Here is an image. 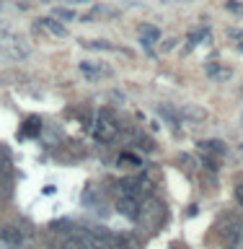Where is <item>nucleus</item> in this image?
<instances>
[{
  "instance_id": "1",
  "label": "nucleus",
  "mask_w": 243,
  "mask_h": 249,
  "mask_svg": "<svg viewBox=\"0 0 243 249\" xmlns=\"http://www.w3.org/2000/svg\"><path fill=\"white\" fill-rule=\"evenodd\" d=\"M166 202H163L161 197H155V195H150V197H145L143 202H140V213H137V221L143 229L147 231H158L163 221H166Z\"/></svg>"
},
{
  "instance_id": "2",
  "label": "nucleus",
  "mask_w": 243,
  "mask_h": 249,
  "mask_svg": "<svg viewBox=\"0 0 243 249\" xmlns=\"http://www.w3.org/2000/svg\"><path fill=\"white\" fill-rule=\"evenodd\" d=\"M91 127H93V138H96L98 143H112V140H116V135H119V120L114 117L112 109H101L96 114V122H93Z\"/></svg>"
},
{
  "instance_id": "3",
  "label": "nucleus",
  "mask_w": 243,
  "mask_h": 249,
  "mask_svg": "<svg viewBox=\"0 0 243 249\" xmlns=\"http://www.w3.org/2000/svg\"><path fill=\"white\" fill-rule=\"evenodd\" d=\"M225 244L230 249H243V221L238 218H228V226L223 229Z\"/></svg>"
},
{
  "instance_id": "4",
  "label": "nucleus",
  "mask_w": 243,
  "mask_h": 249,
  "mask_svg": "<svg viewBox=\"0 0 243 249\" xmlns=\"http://www.w3.org/2000/svg\"><path fill=\"white\" fill-rule=\"evenodd\" d=\"M5 42V47H3V54L5 57H11V60H23V57H29V44L23 42L21 36H8V39H3Z\"/></svg>"
},
{
  "instance_id": "5",
  "label": "nucleus",
  "mask_w": 243,
  "mask_h": 249,
  "mask_svg": "<svg viewBox=\"0 0 243 249\" xmlns=\"http://www.w3.org/2000/svg\"><path fill=\"white\" fill-rule=\"evenodd\" d=\"M0 244H5L8 249H21L23 247V229H18V226H3L0 229Z\"/></svg>"
},
{
  "instance_id": "6",
  "label": "nucleus",
  "mask_w": 243,
  "mask_h": 249,
  "mask_svg": "<svg viewBox=\"0 0 243 249\" xmlns=\"http://www.w3.org/2000/svg\"><path fill=\"white\" fill-rule=\"evenodd\" d=\"M116 213L130 218V221H137V213H140V200L135 195H124V197L116 200Z\"/></svg>"
},
{
  "instance_id": "7",
  "label": "nucleus",
  "mask_w": 243,
  "mask_h": 249,
  "mask_svg": "<svg viewBox=\"0 0 243 249\" xmlns=\"http://www.w3.org/2000/svg\"><path fill=\"white\" fill-rule=\"evenodd\" d=\"M176 112H178V120H189V122L207 120V112L202 107H197V104H178Z\"/></svg>"
},
{
  "instance_id": "8",
  "label": "nucleus",
  "mask_w": 243,
  "mask_h": 249,
  "mask_svg": "<svg viewBox=\"0 0 243 249\" xmlns=\"http://www.w3.org/2000/svg\"><path fill=\"white\" fill-rule=\"evenodd\" d=\"M81 70H83L88 78H101V75L109 78V75H114V70L109 68V65H104V62H96V65H93V62L85 60V62H81Z\"/></svg>"
},
{
  "instance_id": "9",
  "label": "nucleus",
  "mask_w": 243,
  "mask_h": 249,
  "mask_svg": "<svg viewBox=\"0 0 243 249\" xmlns=\"http://www.w3.org/2000/svg\"><path fill=\"white\" fill-rule=\"evenodd\" d=\"M132 184H135V192H137V195H145V197H150V195L155 192V182H153L147 174L132 177Z\"/></svg>"
},
{
  "instance_id": "10",
  "label": "nucleus",
  "mask_w": 243,
  "mask_h": 249,
  "mask_svg": "<svg viewBox=\"0 0 243 249\" xmlns=\"http://www.w3.org/2000/svg\"><path fill=\"white\" fill-rule=\"evenodd\" d=\"M205 73H207L210 78H215V81H228V78L233 75V70L225 68V65H220V62H207V65H205Z\"/></svg>"
},
{
  "instance_id": "11",
  "label": "nucleus",
  "mask_w": 243,
  "mask_h": 249,
  "mask_svg": "<svg viewBox=\"0 0 243 249\" xmlns=\"http://www.w3.org/2000/svg\"><path fill=\"white\" fill-rule=\"evenodd\" d=\"M199 151L207 153V156H223L225 151H228V145L223 143V140H199Z\"/></svg>"
},
{
  "instance_id": "12",
  "label": "nucleus",
  "mask_w": 243,
  "mask_h": 249,
  "mask_svg": "<svg viewBox=\"0 0 243 249\" xmlns=\"http://www.w3.org/2000/svg\"><path fill=\"white\" fill-rule=\"evenodd\" d=\"M137 34H140V39H143L145 47H150L153 42H158V39H161V31L155 26H150V23H143V26L137 29Z\"/></svg>"
},
{
  "instance_id": "13",
  "label": "nucleus",
  "mask_w": 243,
  "mask_h": 249,
  "mask_svg": "<svg viewBox=\"0 0 243 249\" xmlns=\"http://www.w3.org/2000/svg\"><path fill=\"white\" fill-rule=\"evenodd\" d=\"M39 26L47 29L52 36H67V29L62 26L60 21H54V18H39Z\"/></svg>"
},
{
  "instance_id": "14",
  "label": "nucleus",
  "mask_w": 243,
  "mask_h": 249,
  "mask_svg": "<svg viewBox=\"0 0 243 249\" xmlns=\"http://www.w3.org/2000/svg\"><path fill=\"white\" fill-rule=\"evenodd\" d=\"M60 249H88L81 241V236L73 231V233H67V236H62V241H60Z\"/></svg>"
},
{
  "instance_id": "15",
  "label": "nucleus",
  "mask_w": 243,
  "mask_h": 249,
  "mask_svg": "<svg viewBox=\"0 0 243 249\" xmlns=\"http://www.w3.org/2000/svg\"><path fill=\"white\" fill-rule=\"evenodd\" d=\"M116 249H143V241H140L137 236H132V233H122Z\"/></svg>"
},
{
  "instance_id": "16",
  "label": "nucleus",
  "mask_w": 243,
  "mask_h": 249,
  "mask_svg": "<svg viewBox=\"0 0 243 249\" xmlns=\"http://www.w3.org/2000/svg\"><path fill=\"white\" fill-rule=\"evenodd\" d=\"M39 132H42V120H39V117H29V120H26V127H23L21 135H23V138H31V135H39Z\"/></svg>"
},
{
  "instance_id": "17",
  "label": "nucleus",
  "mask_w": 243,
  "mask_h": 249,
  "mask_svg": "<svg viewBox=\"0 0 243 249\" xmlns=\"http://www.w3.org/2000/svg\"><path fill=\"white\" fill-rule=\"evenodd\" d=\"M8 166H11V153L0 145V179H3V177L11 179V169H8Z\"/></svg>"
},
{
  "instance_id": "18",
  "label": "nucleus",
  "mask_w": 243,
  "mask_h": 249,
  "mask_svg": "<svg viewBox=\"0 0 243 249\" xmlns=\"http://www.w3.org/2000/svg\"><path fill=\"white\" fill-rule=\"evenodd\" d=\"M83 47H88V50H116L114 44L104 42V39H88V42H83Z\"/></svg>"
},
{
  "instance_id": "19",
  "label": "nucleus",
  "mask_w": 243,
  "mask_h": 249,
  "mask_svg": "<svg viewBox=\"0 0 243 249\" xmlns=\"http://www.w3.org/2000/svg\"><path fill=\"white\" fill-rule=\"evenodd\" d=\"M119 163H124V166H143V161L137 159V156H132V153H119Z\"/></svg>"
},
{
  "instance_id": "20",
  "label": "nucleus",
  "mask_w": 243,
  "mask_h": 249,
  "mask_svg": "<svg viewBox=\"0 0 243 249\" xmlns=\"http://www.w3.org/2000/svg\"><path fill=\"white\" fill-rule=\"evenodd\" d=\"M54 16H57V18H62V21H73V18H75V13L67 11V8H54Z\"/></svg>"
},
{
  "instance_id": "21",
  "label": "nucleus",
  "mask_w": 243,
  "mask_h": 249,
  "mask_svg": "<svg viewBox=\"0 0 243 249\" xmlns=\"http://www.w3.org/2000/svg\"><path fill=\"white\" fill-rule=\"evenodd\" d=\"M8 36H11V29H8L5 21H0V42H3V39H8Z\"/></svg>"
},
{
  "instance_id": "22",
  "label": "nucleus",
  "mask_w": 243,
  "mask_h": 249,
  "mask_svg": "<svg viewBox=\"0 0 243 249\" xmlns=\"http://www.w3.org/2000/svg\"><path fill=\"white\" fill-rule=\"evenodd\" d=\"M225 34H228L230 39H241V42H243V31L241 29H225Z\"/></svg>"
},
{
  "instance_id": "23",
  "label": "nucleus",
  "mask_w": 243,
  "mask_h": 249,
  "mask_svg": "<svg viewBox=\"0 0 243 249\" xmlns=\"http://www.w3.org/2000/svg\"><path fill=\"white\" fill-rule=\"evenodd\" d=\"M236 202L243 208V184H238V187H236Z\"/></svg>"
},
{
  "instance_id": "24",
  "label": "nucleus",
  "mask_w": 243,
  "mask_h": 249,
  "mask_svg": "<svg viewBox=\"0 0 243 249\" xmlns=\"http://www.w3.org/2000/svg\"><path fill=\"white\" fill-rule=\"evenodd\" d=\"M67 3H88V0H67Z\"/></svg>"
},
{
  "instance_id": "25",
  "label": "nucleus",
  "mask_w": 243,
  "mask_h": 249,
  "mask_svg": "<svg viewBox=\"0 0 243 249\" xmlns=\"http://www.w3.org/2000/svg\"><path fill=\"white\" fill-rule=\"evenodd\" d=\"M171 249H186V247H181V244H174V247H171Z\"/></svg>"
},
{
  "instance_id": "26",
  "label": "nucleus",
  "mask_w": 243,
  "mask_h": 249,
  "mask_svg": "<svg viewBox=\"0 0 243 249\" xmlns=\"http://www.w3.org/2000/svg\"><path fill=\"white\" fill-rule=\"evenodd\" d=\"M238 52H243V42H241V44H238Z\"/></svg>"
},
{
  "instance_id": "27",
  "label": "nucleus",
  "mask_w": 243,
  "mask_h": 249,
  "mask_svg": "<svg viewBox=\"0 0 243 249\" xmlns=\"http://www.w3.org/2000/svg\"><path fill=\"white\" fill-rule=\"evenodd\" d=\"M0 11H3V0H0Z\"/></svg>"
},
{
  "instance_id": "28",
  "label": "nucleus",
  "mask_w": 243,
  "mask_h": 249,
  "mask_svg": "<svg viewBox=\"0 0 243 249\" xmlns=\"http://www.w3.org/2000/svg\"><path fill=\"white\" fill-rule=\"evenodd\" d=\"M241 151H243V148H241Z\"/></svg>"
}]
</instances>
